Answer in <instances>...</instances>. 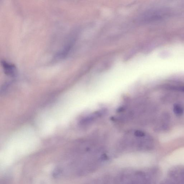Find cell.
<instances>
[{"mask_svg": "<svg viewBox=\"0 0 184 184\" xmlns=\"http://www.w3.org/2000/svg\"><path fill=\"white\" fill-rule=\"evenodd\" d=\"M4 72L7 75L13 76L16 74V68L15 66L9 63L2 60L1 62Z\"/></svg>", "mask_w": 184, "mask_h": 184, "instance_id": "cell-1", "label": "cell"}, {"mask_svg": "<svg viewBox=\"0 0 184 184\" xmlns=\"http://www.w3.org/2000/svg\"><path fill=\"white\" fill-rule=\"evenodd\" d=\"M173 111L177 116H181L184 113L183 107L180 104H176L173 105Z\"/></svg>", "mask_w": 184, "mask_h": 184, "instance_id": "cell-2", "label": "cell"}, {"mask_svg": "<svg viewBox=\"0 0 184 184\" xmlns=\"http://www.w3.org/2000/svg\"><path fill=\"white\" fill-rule=\"evenodd\" d=\"M61 173V170L60 168H57L55 170L54 172L53 173V175L54 177H57L60 175Z\"/></svg>", "mask_w": 184, "mask_h": 184, "instance_id": "cell-3", "label": "cell"}, {"mask_svg": "<svg viewBox=\"0 0 184 184\" xmlns=\"http://www.w3.org/2000/svg\"><path fill=\"white\" fill-rule=\"evenodd\" d=\"M180 89L183 92H184V87H181V88H180Z\"/></svg>", "mask_w": 184, "mask_h": 184, "instance_id": "cell-4", "label": "cell"}]
</instances>
